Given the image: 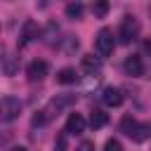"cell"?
Here are the masks:
<instances>
[{
	"label": "cell",
	"instance_id": "6da1fadb",
	"mask_svg": "<svg viewBox=\"0 0 151 151\" xmlns=\"http://www.w3.org/2000/svg\"><path fill=\"white\" fill-rule=\"evenodd\" d=\"M71 104H76V94H59V97L50 99L47 106L33 118V125H45V123H50L54 116H59V113H61L64 109H68Z\"/></svg>",
	"mask_w": 151,
	"mask_h": 151
},
{
	"label": "cell",
	"instance_id": "7a4b0ae2",
	"mask_svg": "<svg viewBox=\"0 0 151 151\" xmlns=\"http://www.w3.org/2000/svg\"><path fill=\"white\" fill-rule=\"evenodd\" d=\"M120 132L127 134V137L134 139V142H144V139L151 137V125H149V123H139V120H134L132 116H125V118L120 120Z\"/></svg>",
	"mask_w": 151,
	"mask_h": 151
},
{
	"label": "cell",
	"instance_id": "3957f363",
	"mask_svg": "<svg viewBox=\"0 0 151 151\" xmlns=\"http://www.w3.org/2000/svg\"><path fill=\"white\" fill-rule=\"evenodd\" d=\"M94 50L99 57H111L116 50V35L111 28H99L97 38H94Z\"/></svg>",
	"mask_w": 151,
	"mask_h": 151
},
{
	"label": "cell",
	"instance_id": "277c9868",
	"mask_svg": "<svg viewBox=\"0 0 151 151\" xmlns=\"http://www.w3.org/2000/svg\"><path fill=\"white\" fill-rule=\"evenodd\" d=\"M19 111H21V101H19L17 97L5 94V97L0 99V120H2V123L14 120V118L19 116Z\"/></svg>",
	"mask_w": 151,
	"mask_h": 151
},
{
	"label": "cell",
	"instance_id": "5b68a950",
	"mask_svg": "<svg viewBox=\"0 0 151 151\" xmlns=\"http://www.w3.org/2000/svg\"><path fill=\"white\" fill-rule=\"evenodd\" d=\"M137 33H139V21L134 19V17H125L123 19V24H120V28H118V40L123 42V45H130L134 38H137Z\"/></svg>",
	"mask_w": 151,
	"mask_h": 151
},
{
	"label": "cell",
	"instance_id": "8992f818",
	"mask_svg": "<svg viewBox=\"0 0 151 151\" xmlns=\"http://www.w3.org/2000/svg\"><path fill=\"white\" fill-rule=\"evenodd\" d=\"M47 71H50V66H47V61H42V59H33L28 66H26V76H28V80H42L45 76H47Z\"/></svg>",
	"mask_w": 151,
	"mask_h": 151
},
{
	"label": "cell",
	"instance_id": "52a82bcc",
	"mask_svg": "<svg viewBox=\"0 0 151 151\" xmlns=\"http://www.w3.org/2000/svg\"><path fill=\"white\" fill-rule=\"evenodd\" d=\"M123 71H125L127 76H132V78H139V76L144 73L142 57H139V54H130V57H125V61H123Z\"/></svg>",
	"mask_w": 151,
	"mask_h": 151
},
{
	"label": "cell",
	"instance_id": "ba28073f",
	"mask_svg": "<svg viewBox=\"0 0 151 151\" xmlns=\"http://www.w3.org/2000/svg\"><path fill=\"white\" fill-rule=\"evenodd\" d=\"M85 125L87 123L80 113H71L66 120V134H80V132H85Z\"/></svg>",
	"mask_w": 151,
	"mask_h": 151
},
{
	"label": "cell",
	"instance_id": "9c48e42d",
	"mask_svg": "<svg viewBox=\"0 0 151 151\" xmlns=\"http://www.w3.org/2000/svg\"><path fill=\"white\" fill-rule=\"evenodd\" d=\"M101 101H104L106 106H120V104H123V92H120L118 87H106V90L101 92Z\"/></svg>",
	"mask_w": 151,
	"mask_h": 151
},
{
	"label": "cell",
	"instance_id": "30bf717a",
	"mask_svg": "<svg viewBox=\"0 0 151 151\" xmlns=\"http://www.w3.org/2000/svg\"><path fill=\"white\" fill-rule=\"evenodd\" d=\"M38 35H40L38 24H35V21H26V24H24V31H21V42H19V45H28V42L35 40Z\"/></svg>",
	"mask_w": 151,
	"mask_h": 151
},
{
	"label": "cell",
	"instance_id": "8fae6325",
	"mask_svg": "<svg viewBox=\"0 0 151 151\" xmlns=\"http://www.w3.org/2000/svg\"><path fill=\"white\" fill-rule=\"evenodd\" d=\"M83 71L90 73V76L99 73V71H101V59L94 57V54H85V57H83Z\"/></svg>",
	"mask_w": 151,
	"mask_h": 151
},
{
	"label": "cell",
	"instance_id": "7c38bea8",
	"mask_svg": "<svg viewBox=\"0 0 151 151\" xmlns=\"http://www.w3.org/2000/svg\"><path fill=\"white\" fill-rule=\"evenodd\" d=\"M78 80V73H76V68H71V66H66V68H61L59 73H57V83H61V85H71V83H76Z\"/></svg>",
	"mask_w": 151,
	"mask_h": 151
},
{
	"label": "cell",
	"instance_id": "4fadbf2b",
	"mask_svg": "<svg viewBox=\"0 0 151 151\" xmlns=\"http://www.w3.org/2000/svg\"><path fill=\"white\" fill-rule=\"evenodd\" d=\"M109 123V113H104L101 109H94L92 113H90V125L94 127V130H99V127H104Z\"/></svg>",
	"mask_w": 151,
	"mask_h": 151
},
{
	"label": "cell",
	"instance_id": "5bb4252c",
	"mask_svg": "<svg viewBox=\"0 0 151 151\" xmlns=\"http://www.w3.org/2000/svg\"><path fill=\"white\" fill-rule=\"evenodd\" d=\"M83 12H85V7H83V2H68L66 5V17L68 19H83Z\"/></svg>",
	"mask_w": 151,
	"mask_h": 151
},
{
	"label": "cell",
	"instance_id": "9a60e30c",
	"mask_svg": "<svg viewBox=\"0 0 151 151\" xmlns=\"http://www.w3.org/2000/svg\"><path fill=\"white\" fill-rule=\"evenodd\" d=\"M2 71H5V76H14V71H17V59L9 57L7 52L2 57Z\"/></svg>",
	"mask_w": 151,
	"mask_h": 151
},
{
	"label": "cell",
	"instance_id": "2e32d148",
	"mask_svg": "<svg viewBox=\"0 0 151 151\" xmlns=\"http://www.w3.org/2000/svg\"><path fill=\"white\" fill-rule=\"evenodd\" d=\"M109 9H111V7H109V2H104V0H101V2H94V5H92V14H94L97 19H104V17L109 14Z\"/></svg>",
	"mask_w": 151,
	"mask_h": 151
},
{
	"label": "cell",
	"instance_id": "e0dca14e",
	"mask_svg": "<svg viewBox=\"0 0 151 151\" xmlns=\"http://www.w3.org/2000/svg\"><path fill=\"white\" fill-rule=\"evenodd\" d=\"M104 151H123V144L118 142V139H106V144H104Z\"/></svg>",
	"mask_w": 151,
	"mask_h": 151
},
{
	"label": "cell",
	"instance_id": "ac0fdd59",
	"mask_svg": "<svg viewBox=\"0 0 151 151\" xmlns=\"http://www.w3.org/2000/svg\"><path fill=\"white\" fill-rule=\"evenodd\" d=\"M76 50H78V40L73 35H68L66 38V52H76Z\"/></svg>",
	"mask_w": 151,
	"mask_h": 151
},
{
	"label": "cell",
	"instance_id": "d6986e66",
	"mask_svg": "<svg viewBox=\"0 0 151 151\" xmlns=\"http://www.w3.org/2000/svg\"><path fill=\"white\" fill-rule=\"evenodd\" d=\"M92 149H94V144H92V142H83V144L78 146V151H92Z\"/></svg>",
	"mask_w": 151,
	"mask_h": 151
},
{
	"label": "cell",
	"instance_id": "ffe728a7",
	"mask_svg": "<svg viewBox=\"0 0 151 151\" xmlns=\"http://www.w3.org/2000/svg\"><path fill=\"white\" fill-rule=\"evenodd\" d=\"M142 47H144V52L151 57V40H144V42H142Z\"/></svg>",
	"mask_w": 151,
	"mask_h": 151
},
{
	"label": "cell",
	"instance_id": "44dd1931",
	"mask_svg": "<svg viewBox=\"0 0 151 151\" xmlns=\"http://www.w3.org/2000/svg\"><path fill=\"white\" fill-rule=\"evenodd\" d=\"M9 151H26L24 146H14V149H9Z\"/></svg>",
	"mask_w": 151,
	"mask_h": 151
}]
</instances>
